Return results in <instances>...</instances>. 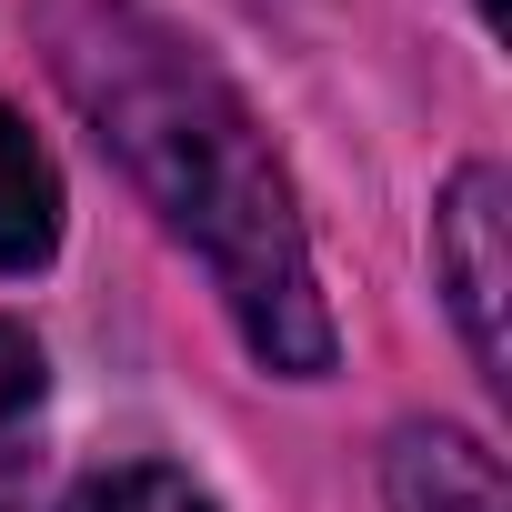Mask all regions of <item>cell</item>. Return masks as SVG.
<instances>
[{
  "label": "cell",
  "instance_id": "cell-2",
  "mask_svg": "<svg viewBox=\"0 0 512 512\" xmlns=\"http://www.w3.org/2000/svg\"><path fill=\"white\" fill-rule=\"evenodd\" d=\"M502 201H512V181L492 171V161H472L452 191H442V221H432V262H442V282H452V322H462V342H472V362L502 382V292H512V262H502Z\"/></svg>",
  "mask_w": 512,
  "mask_h": 512
},
{
  "label": "cell",
  "instance_id": "cell-5",
  "mask_svg": "<svg viewBox=\"0 0 512 512\" xmlns=\"http://www.w3.org/2000/svg\"><path fill=\"white\" fill-rule=\"evenodd\" d=\"M61 512H221V502L171 462H121V472H91Z\"/></svg>",
  "mask_w": 512,
  "mask_h": 512
},
{
  "label": "cell",
  "instance_id": "cell-1",
  "mask_svg": "<svg viewBox=\"0 0 512 512\" xmlns=\"http://www.w3.org/2000/svg\"><path fill=\"white\" fill-rule=\"evenodd\" d=\"M41 41H51L61 91L101 131V151L211 262L241 342L292 382L332 372V312L302 251V211H292L272 141L251 131L241 91L131 0H41Z\"/></svg>",
  "mask_w": 512,
  "mask_h": 512
},
{
  "label": "cell",
  "instance_id": "cell-6",
  "mask_svg": "<svg viewBox=\"0 0 512 512\" xmlns=\"http://www.w3.org/2000/svg\"><path fill=\"white\" fill-rule=\"evenodd\" d=\"M31 402H41V342L21 322H0V432H11Z\"/></svg>",
  "mask_w": 512,
  "mask_h": 512
},
{
  "label": "cell",
  "instance_id": "cell-7",
  "mask_svg": "<svg viewBox=\"0 0 512 512\" xmlns=\"http://www.w3.org/2000/svg\"><path fill=\"white\" fill-rule=\"evenodd\" d=\"M0 512H21V452L0 442Z\"/></svg>",
  "mask_w": 512,
  "mask_h": 512
},
{
  "label": "cell",
  "instance_id": "cell-3",
  "mask_svg": "<svg viewBox=\"0 0 512 512\" xmlns=\"http://www.w3.org/2000/svg\"><path fill=\"white\" fill-rule=\"evenodd\" d=\"M382 492H392V512H512L502 462H492L472 432H452V422H412V432H392Z\"/></svg>",
  "mask_w": 512,
  "mask_h": 512
},
{
  "label": "cell",
  "instance_id": "cell-8",
  "mask_svg": "<svg viewBox=\"0 0 512 512\" xmlns=\"http://www.w3.org/2000/svg\"><path fill=\"white\" fill-rule=\"evenodd\" d=\"M492 11H502V0H482V21H492Z\"/></svg>",
  "mask_w": 512,
  "mask_h": 512
},
{
  "label": "cell",
  "instance_id": "cell-4",
  "mask_svg": "<svg viewBox=\"0 0 512 512\" xmlns=\"http://www.w3.org/2000/svg\"><path fill=\"white\" fill-rule=\"evenodd\" d=\"M61 251V171L31 141V121L0 101V272H41Z\"/></svg>",
  "mask_w": 512,
  "mask_h": 512
}]
</instances>
